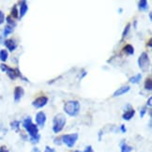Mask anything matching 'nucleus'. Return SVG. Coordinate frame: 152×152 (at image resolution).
I'll list each match as a JSON object with an SVG mask.
<instances>
[{
  "instance_id": "f257e3e1",
  "label": "nucleus",
  "mask_w": 152,
  "mask_h": 152,
  "mask_svg": "<svg viewBox=\"0 0 152 152\" xmlns=\"http://www.w3.org/2000/svg\"><path fill=\"white\" fill-rule=\"evenodd\" d=\"M23 126H24V128L26 130V132H28L29 135L32 137V139H36L38 141L39 138L38 126L33 123L31 118H29V116L24 120V122H23Z\"/></svg>"
},
{
  "instance_id": "f03ea898",
  "label": "nucleus",
  "mask_w": 152,
  "mask_h": 152,
  "mask_svg": "<svg viewBox=\"0 0 152 152\" xmlns=\"http://www.w3.org/2000/svg\"><path fill=\"white\" fill-rule=\"evenodd\" d=\"M64 111L69 116H76L80 111V103L78 101H69L64 104Z\"/></svg>"
},
{
  "instance_id": "7ed1b4c3",
  "label": "nucleus",
  "mask_w": 152,
  "mask_h": 152,
  "mask_svg": "<svg viewBox=\"0 0 152 152\" xmlns=\"http://www.w3.org/2000/svg\"><path fill=\"white\" fill-rule=\"evenodd\" d=\"M66 125V118L62 114L56 115L53 120V131L55 133L60 132Z\"/></svg>"
},
{
  "instance_id": "20e7f679",
  "label": "nucleus",
  "mask_w": 152,
  "mask_h": 152,
  "mask_svg": "<svg viewBox=\"0 0 152 152\" xmlns=\"http://www.w3.org/2000/svg\"><path fill=\"white\" fill-rule=\"evenodd\" d=\"M138 65H139V68L142 69V72H147L148 71V68H149V65H150L149 57H148V53L144 52L141 54V56H139Z\"/></svg>"
},
{
  "instance_id": "39448f33",
  "label": "nucleus",
  "mask_w": 152,
  "mask_h": 152,
  "mask_svg": "<svg viewBox=\"0 0 152 152\" xmlns=\"http://www.w3.org/2000/svg\"><path fill=\"white\" fill-rule=\"evenodd\" d=\"M0 68H1V69H2L3 72H5L6 73L8 74V76H9L10 79L14 80V79H16L17 77H18V76H20V77H22V78H24L22 76L21 72H19L18 69H13L8 67L7 65H5V64H1V65H0Z\"/></svg>"
},
{
  "instance_id": "423d86ee",
  "label": "nucleus",
  "mask_w": 152,
  "mask_h": 152,
  "mask_svg": "<svg viewBox=\"0 0 152 152\" xmlns=\"http://www.w3.org/2000/svg\"><path fill=\"white\" fill-rule=\"evenodd\" d=\"M62 142L65 144L68 148H72L75 145L76 141L78 140V133H72V134H65L61 137Z\"/></svg>"
},
{
  "instance_id": "0eeeda50",
  "label": "nucleus",
  "mask_w": 152,
  "mask_h": 152,
  "mask_svg": "<svg viewBox=\"0 0 152 152\" xmlns=\"http://www.w3.org/2000/svg\"><path fill=\"white\" fill-rule=\"evenodd\" d=\"M48 102V98L45 97V96H42V97H39L37 98L36 100H35L33 102H32V105L35 107V108H42L44 107L46 104Z\"/></svg>"
},
{
  "instance_id": "6e6552de",
  "label": "nucleus",
  "mask_w": 152,
  "mask_h": 152,
  "mask_svg": "<svg viewBox=\"0 0 152 152\" xmlns=\"http://www.w3.org/2000/svg\"><path fill=\"white\" fill-rule=\"evenodd\" d=\"M35 119H36L37 125H39L40 127H43L44 124H45V122H46V115H45V113L42 112V111H40V112L37 113Z\"/></svg>"
},
{
  "instance_id": "1a4fd4ad",
  "label": "nucleus",
  "mask_w": 152,
  "mask_h": 152,
  "mask_svg": "<svg viewBox=\"0 0 152 152\" xmlns=\"http://www.w3.org/2000/svg\"><path fill=\"white\" fill-rule=\"evenodd\" d=\"M24 94H25L24 88L21 86H16L15 89H14V101H15V102H20V100L22 99V97L24 96Z\"/></svg>"
},
{
  "instance_id": "9d476101",
  "label": "nucleus",
  "mask_w": 152,
  "mask_h": 152,
  "mask_svg": "<svg viewBox=\"0 0 152 152\" xmlns=\"http://www.w3.org/2000/svg\"><path fill=\"white\" fill-rule=\"evenodd\" d=\"M130 89H131V87L129 86H121V87H119V88H118V90H116V91H115L113 97H119V96L124 95V94H126L127 92L130 91Z\"/></svg>"
},
{
  "instance_id": "9b49d317",
  "label": "nucleus",
  "mask_w": 152,
  "mask_h": 152,
  "mask_svg": "<svg viewBox=\"0 0 152 152\" xmlns=\"http://www.w3.org/2000/svg\"><path fill=\"white\" fill-rule=\"evenodd\" d=\"M5 45H6V47L8 48V50H10V52L14 51L17 48V43L15 42L14 39H7V40H5Z\"/></svg>"
},
{
  "instance_id": "f8f14e48",
  "label": "nucleus",
  "mask_w": 152,
  "mask_h": 152,
  "mask_svg": "<svg viewBox=\"0 0 152 152\" xmlns=\"http://www.w3.org/2000/svg\"><path fill=\"white\" fill-rule=\"evenodd\" d=\"M134 114H135V111L133 110V108H130L129 110L125 111V113L122 115V118L125 120H131L133 118Z\"/></svg>"
},
{
  "instance_id": "ddd939ff",
  "label": "nucleus",
  "mask_w": 152,
  "mask_h": 152,
  "mask_svg": "<svg viewBox=\"0 0 152 152\" xmlns=\"http://www.w3.org/2000/svg\"><path fill=\"white\" fill-rule=\"evenodd\" d=\"M28 10V6L26 1H21L20 2V17H24Z\"/></svg>"
},
{
  "instance_id": "4468645a",
  "label": "nucleus",
  "mask_w": 152,
  "mask_h": 152,
  "mask_svg": "<svg viewBox=\"0 0 152 152\" xmlns=\"http://www.w3.org/2000/svg\"><path fill=\"white\" fill-rule=\"evenodd\" d=\"M123 50L128 56H132L134 54V48H133V46L131 45V44L125 45V47L123 48Z\"/></svg>"
},
{
  "instance_id": "2eb2a0df",
  "label": "nucleus",
  "mask_w": 152,
  "mask_h": 152,
  "mask_svg": "<svg viewBox=\"0 0 152 152\" xmlns=\"http://www.w3.org/2000/svg\"><path fill=\"white\" fill-rule=\"evenodd\" d=\"M141 79H142V75L140 74V73H138L135 76H132V77L130 78V83H132V84H138L139 82L141 81Z\"/></svg>"
},
{
  "instance_id": "dca6fc26",
  "label": "nucleus",
  "mask_w": 152,
  "mask_h": 152,
  "mask_svg": "<svg viewBox=\"0 0 152 152\" xmlns=\"http://www.w3.org/2000/svg\"><path fill=\"white\" fill-rule=\"evenodd\" d=\"M138 8H139L140 10H147L148 9V1H145V0H142V1H140L139 4H138Z\"/></svg>"
},
{
  "instance_id": "f3484780",
  "label": "nucleus",
  "mask_w": 152,
  "mask_h": 152,
  "mask_svg": "<svg viewBox=\"0 0 152 152\" xmlns=\"http://www.w3.org/2000/svg\"><path fill=\"white\" fill-rule=\"evenodd\" d=\"M8 57H9V53H8L7 50H1V51H0V60L5 62V61H7Z\"/></svg>"
},
{
  "instance_id": "a211bd4d",
  "label": "nucleus",
  "mask_w": 152,
  "mask_h": 152,
  "mask_svg": "<svg viewBox=\"0 0 152 152\" xmlns=\"http://www.w3.org/2000/svg\"><path fill=\"white\" fill-rule=\"evenodd\" d=\"M120 148H121V152H132V148L130 147V145H128L124 142L121 144Z\"/></svg>"
},
{
  "instance_id": "6ab92c4d",
  "label": "nucleus",
  "mask_w": 152,
  "mask_h": 152,
  "mask_svg": "<svg viewBox=\"0 0 152 152\" xmlns=\"http://www.w3.org/2000/svg\"><path fill=\"white\" fill-rule=\"evenodd\" d=\"M12 32H13V27L10 26H5V28H4V35H3V36L7 37V36H9V35L10 33H12Z\"/></svg>"
},
{
  "instance_id": "aec40b11",
  "label": "nucleus",
  "mask_w": 152,
  "mask_h": 152,
  "mask_svg": "<svg viewBox=\"0 0 152 152\" xmlns=\"http://www.w3.org/2000/svg\"><path fill=\"white\" fill-rule=\"evenodd\" d=\"M145 88L148 90V91H151L152 89V81L150 78L147 79V81H145Z\"/></svg>"
},
{
  "instance_id": "412c9836",
  "label": "nucleus",
  "mask_w": 152,
  "mask_h": 152,
  "mask_svg": "<svg viewBox=\"0 0 152 152\" xmlns=\"http://www.w3.org/2000/svg\"><path fill=\"white\" fill-rule=\"evenodd\" d=\"M11 15H12V17H14V18H18L19 11H18V10H17V5L13 6L12 10H11Z\"/></svg>"
},
{
  "instance_id": "4be33fe9",
  "label": "nucleus",
  "mask_w": 152,
  "mask_h": 152,
  "mask_svg": "<svg viewBox=\"0 0 152 152\" xmlns=\"http://www.w3.org/2000/svg\"><path fill=\"white\" fill-rule=\"evenodd\" d=\"M6 21H7V23L9 24L8 26H12V27L16 26V23H15L12 19H11V17H10V16H8V17H7V20H6Z\"/></svg>"
},
{
  "instance_id": "5701e85b",
  "label": "nucleus",
  "mask_w": 152,
  "mask_h": 152,
  "mask_svg": "<svg viewBox=\"0 0 152 152\" xmlns=\"http://www.w3.org/2000/svg\"><path fill=\"white\" fill-rule=\"evenodd\" d=\"M130 28H131V24H128L124 29V31H123V34H122V39H124L125 37H127V35L129 33V31H130Z\"/></svg>"
},
{
  "instance_id": "b1692460",
  "label": "nucleus",
  "mask_w": 152,
  "mask_h": 152,
  "mask_svg": "<svg viewBox=\"0 0 152 152\" xmlns=\"http://www.w3.org/2000/svg\"><path fill=\"white\" fill-rule=\"evenodd\" d=\"M4 22H5V15H4V13L2 12V11L0 10V26H1Z\"/></svg>"
},
{
  "instance_id": "393cba45",
  "label": "nucleus",
  "mask_w": 152,
  "mask_h": 152,
  "mask_svg": "<svg viewBox=\"0 0 152 152\" xmlns=\"http://www.w3.org/2000/svg\"><path fill=\"white\" fill-rule=\"evenodd\" d=\"M44 152H55V149H53V148H49V147H46Z\"/></svg>"
},
{
  "instance_id": "a878e982",
  "label": "nucleus",
  "mask_w": 152,
  "mask_h": 152,
  "mask_svg": "<svg viewBox=\"0 0 152 152\" xmlns=\"http://www.w3.org/2000/svg\"><path fill=\"white\" fill-rule=\"evenodd\" d=\"M145 112H147V110H145V107H143L142 110H141V114H140V115H141L142 118H143V116L145 115Z\"/></svg>"
},
{
  "instance_id": "bb28decb",
  "label": "nucleus",
  "mask_w": 152,
  "mask_h": 152,
  "mask_svg": "<svg viewBox=\"0 0 152 152\" xmlns=\"http://www.w3.org/2000/svg\"><path fill=\"white\" fill-rule=\"evenodd\" d=\"M85 152H93V151H92V148H91V147L86 148V149L85 150Z\"/></svg>"
},
{
  "instance_id": "cd10ccee",
  "label": "nucleus",
  "mask_w": 152,
  "mask_h": 152,
  "mask_svg": "<svg viewBox=\"0 0 152 152\" xmlns=\"http://www.w3.org/2000/svg\"><path fill=\"white\" fill-rule=\"evenodd\" d=\"M121 131L123 132H126V128H125V126H124V125H122V126H121Z\"/></svg>"
},
{
  "instance_id": "c85d7f7f",
  "label": "nucleus",
  "mask_w": 152,
  "mask_h": 152,
  "mask_svg": "<svg viewBox=\"0 0 152 152\" xmlns=\"http://www.w3.org/2000/svg\"><path fill=\"white\" fill-rule=\"evenodd\" d=\"M151 100H152V99H151V98H149V99H148V102L147 103V105L148 104V106H149V107L151 106Z\"/></svg>"
},
{
  "instance_id": "c756f323",
  "label": "nucleus",
  "mask_w": 152,
  "mask_h": 152,
  "mask_svg": "<svg viewBox=\"0 0 152 152\" xmlns=\"http://www.w3.org/2000/svg\"><path fill=\"white\" fill-rule=\"evenodd\" d=\"M33 152H39V150H38V149H37V148H36V149H35V150H34V151H33Z\"/></svg>"
}]
</instances>
